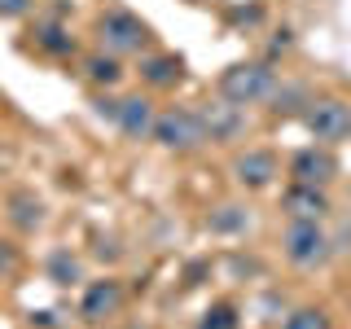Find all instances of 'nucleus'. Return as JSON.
<instances>
[{
  "mask_svg": "<svg viewBox=\"0 0 351 329\" xmlns=\"http://www.w3.org/2000/svg\"><path fill=\"white\" fill-rule=\"evenodd\" d=\"M31 9V0H0V18H22Z\"/></svg>",
  "mask_w": 351,
  "mask_h": 329,
  "instance_id": "412c9836",
  "label": "nucleus"
},
{
  "mask_svg": "<svg viewBox=\"0 0 351 329\" xmlns=\"http://www.w3.org/2000/svg\"><path fill=\"white\" fill-rule=\"evenodd\" d=\"M141 75H145L149 88H176L180 75H184V62L171 58V53H162V58H149L145 66H141Z\"/></svg>",
  "mask_w": 351,
  "mask_h": 329,
  "instance_id": "f8f14e48",
  "label": "nucleus"
},
{
  "mask_svg": "<svg viewBox=\"0 0 351 329\" xmlns=\"http://www.w3.org/2000/svg\"><path fill=\"white\" fill-rule=\"evenodd\" d=\"M246 224H250V215H246V206H219V211H211V219H206V228L211 233H246Z\"/></svg>",
  "mask_w": 351,
  "mask_h": 329,
  "instance_id": "4468645a",
  "label": "nucleus"
},
{
  "mask_svg": "<svg viewBox=\"0 0 351 329\" xmlns=\"http://www.w3.org/2000/svg\"><path fill=\"white\" fill-rule=\"evenodd\" d=\"M84 71H88V80H93V84H119V75H123L114 58H88Z\"/></svg>",
  "mask_w": 351,
  "mask_h": 329,
  "instance_id": "f3484780",
  "label": "nucleus"
},
{
  "mask_svg": "<svg viewBox=\"0 0 351 329\" xmlns=\"http://www.w3.org/2000/svg\"><path fill=\"white\" fill-rule=\"evenodd\" d=\"M233 175L246 189H263V184H272V175H277V158H272L268 149H246L233 162Z\"/></svg>",
  "mask_w": 351,
  "mask_h": 329,
  "instance_id": "9d476101",
  "label": "nucleus"
},
{
  "mask_svg": "<svg viewBox=\"0 0 351 329\" xmlns=\"http://www.w3.org/2000/svg\"><path fill=\"white\" fill-rule=\"evenodd\" d=\"M14 263H18L14 246H9V241H0V277H9V272H14Z\"/></svg>",
  "mask_w": 351,
  "mask_h": 329,
  "instance_id": "4be33fe9",
  "label": "nucleus"
},
{
  "mask_svg": "<svg viewBox=\"0 0 351 329\" xmlns=\"http://www.w3.org/2000/svg\"><path fill=\"white\" fill-rule=\"evenodd\" d=\"M14 219H18L22 228H36L40 219H44V202H40V197H31V193H18L14 197Z\"/></svg>",
  "mask_w": 351,
  "mask_h": 329,
  "instance_id": "dca6fc26",
  "label": "nucleus"
},
{
  "mask_svg": "<svg viewBox=\"0 0 351 329\" xmlns=\"http://www.w3.org/2000/svg\"><path fill=\"white\" fill-rule=\"evenodd\" d=\"M294 180L299 184H329L338 175V162H334V154L329 149H303V154H294Z\"/></svg>",
  "mask_w": 351,
  "mask_h": 329,
  "instance_id": "6e6552de",
  "label": "nucleus"
},
{
  "mask_svg": "<svg viewBox=\"0 0 351 329\" xmlns=\"http://www.w3.org/2000/svg\"><path fill=\"white\" fill-rule=\"evenodd\" d=\"M285 259L299 263V268H312V263H325L329 255V237L321 233V224L316 219H294L290 228H285Z\"/></svg>",
  "mask_w": 351,
  "mask_h": 329,
  "instance_id": "39448f33",
  "label": "nucleus"
},
{
  "mask_svg": "<svg viewBox=\"0 0 351 329\" xmlns=\"http://www.w3.org/2000/svg\"><path fill=\"white\" fill-rule=\"evenodd\" d=\"M97 114H106V119H119V101H110V97H97Z\"/></svg>",
  "mask_w": 351,
  "mask_h": 329,
  "instance_id": "5701e85b",
  "label": "nucleus"
},
{
  "mask_svg": "<svg viewBox=\"0 0 351 329\" xmlns=\"http://www.w3.org/2000/svg\"><path fill=\"white\" fill-rule=\"evenodd\" d=\"M285 211H290L294 219H321L329 215V197L321 193V184H294L290 193H285Z\"/></svg>",
  "mask_w": 351,
  "mask_h": 329,
  "instance_id": "9b49d317",
  "label": "nucleus"
},
{
  "mask_svg": "<svg viewBox=\"0 0 351 329\" xmlns=\"http://www.w3.org/2000/svg\"><path fill=\"white\" fill-rule=\"evenodd\" d=\"M49 277H53V285H80L84 281V268H80V259H75V255L58 250V255L49 259Z\"/></svg>",
  "mask_w": 351,
  "mask_h": 329,
  "instance_id": "2eb2a0df",
  "label": "nucleus"
},
{
  "mask_svg": "<svg viewBox=\"0 0 351 329\" xmlns=\"http://www.w3.org/2000/svg\"><path fill=\"white\" fill-rule=\"evenodd\" d=\"M281 329H329V316L316 312V307H299L294 316H285Z\"/></svg>",
  "mask_w": 351,
  "mask_h": 329,
  "instance_id": "a211bd4d",
  "label": "nucleus"
},
{
  "mask_svg": "<svg viewBox=\"0 0 351 329\" xmlns=\"http://www.w3.org/2000/svg\"><path fill=\"white\" fill-rule=\"evenodd\" d=\"M202 329H237V312H233L228 303H219V307H211V312H206Z\"/></svg>",
  "mask_w": 351,
  "mask_h": 329,
  "instance_id": "6ab92c4d",
  "label": "nucleus"
},
{
  "mask_svg": "<svg viewBox=\"0 0 351 329\" xmlns=\"http://www.w3.org/2000/svg\"><path fill=\"white\" fill-rule=\"evenodd\" d=\"M119 303H123V285L106 277V281H93L84 290V307H80V312L88 316V321H106V316L119 312Z\"/></svg>",
  "mask_w": 351,
  "mask_h": 329,
  "instance_id": "1a4fd4ad",
  "label": "nucleus"
},
{
  "mask_svg": "<svg viewBox=\"0 0 351 329\" xmlns=\"http://www.w3.org/2000/svg\"><path fill=\"white\" fill-rule=\"evenodd\" d=\"M272 93H277V75L263 62H237L219 75V97H228V101H237V106H255Z\"/></svg>",
  "mask_w": 351,
  "mask_h": 329,
  "instance_id": "f257e3e1",
  "label": "nucleus"
},
{
  "mask_svg": "<svg viewBox=\"0 0 351 329\" xmlns=\"http://www.w3.org/2000/svg\"><path fill=\"white\" fill-rule=\"evenodd\" d=\"M154 141L167 145V149H197L206 141L202 114H197V110H167V114H158V123H154Z\"/></svg>",
  "mask_w": 351,
  "mask_h": 329,
  "instance_id": "20e7f679",
  "label": "nucleus"
},
{
  "mask_svg": "<svg viewBox=\"0 0 351 329\" xmlns=\"http://www.w3.org/2000/svg\"><path fill=\"white\" fill-rule=\"evenodd\" d=\"M307 132H312L321 145H338V141H347L351 136V106L338 101V97L307 101Z\"/></svg>",
  "mask_w": 351,
  "mask_h": 329,
  "instance_id": "7ed1b4c3",
  "label": "nucleus"
},
{
  "mask_svg": "<svg viewBox=\"0 0 351 329\" xmlns=\"http://www.w3.org/2000/svg\"><path fill=\"white\" fill-rule=\"evenodd\" d=\"M119 132L123 136H132V141H145V136H154V123H158V114H154V101L149 97H123L119 101Z\"/></svg>",
  "mask_w": 351,
  "mask_h": 329,
  "instance_id": "0eeeda50",
  "label": "nucleus"
},
{
  "mask_svg": "<svg viewBox=\"0 0 351 329\" xmlns=\"http://www.w3.org/2000/svg\"><path fill=\"white\" fill-rule=\"evenodd\" d=\"M299 97H303V88H299V84H294V88H277V93H272V101H277V106H272V110H277V114H290Z\"/></svg>",
  "mask_w": 351,
  "mask_h": 329,
  "instance_id": "aec40b11",
  "label": "nucleus"
},
{
  "mask_svg": "<svg viewBox=\"0 0 351 329\" xmlns=\"http://www.w3.org/2000/svg\"><path fill=\"white\" fill-rule=\"evenodd\" d=\"M36 44H40L44 53H58V58L75 53V36H71V31H62L58 22H44V27H36Z\"/></svg>",
  "mask_w": 351,
  "mask_h": 329,
  "instance_id": "ddd939ff",
  "label": "nucleus"
},
{
  "mask_svg": "<svg viewBox=\"0 0 351 329\" xmlns=\"http://www.w3.org/2000/svg\"><path fill=\"white\" fill-rule=\"evenodd\" d=\"M202 127H206V141H233L241 127H246V114H241L237 101H228V97H219V101H206L202 110Z\"/></svg>",
  "mask_w": 351,
  "mask_h": 329,
  "instance_id": "423d86ee",
  "label": "nucleus"
},
{
  "mask_svg": "<svg viewBox=\"0 0 351 329\" xmlns=\"http://www.w3.org/2000/svg\"><path fill=\"white\" fill-rule=\"evenodd\" d=\"M101 49L110 58H123V53H141L149 44V27L141 22L136 14H128V9H110L101 18Z\"/></svg>",
  "mask_w": 351,
  "mask_h": 329,
  "instance_id": "f03ea898",
  "label": "nucleus"
}]
</instances>
